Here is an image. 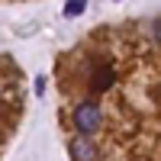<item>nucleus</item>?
Returning <instances> with one entry per match:
<instances>
[{
    "label": "nucleus",
    "mask_w": 161,
    "mask_h": 161,
    "mask_svg": "<svg viewBox=\"0 0 161 161\" xmlns=\"http://www.w3.org/2000/svg\"><path fill=\"white\" fill-rule=\"evenodd\" d=\"M71 155H74V161H97V148H93V142L84 139V136L71 142Z\"/></svg>",
    "instance_id": "2"
},
{
    "label": "nucleus",
    "mask_w": 161,
    "mask_h": 161,
    "mask_svg": "<svg viewBox=\"0 0 161 161\" xmlns=\"http://www.w3.org/2000/svg\"><path fill=\"white\" fill-rule=\"evenodd\" d=\"M84 7H87V0H68V3H64V16H80V13H84Z\"/></svg>",
    "instance_id": "3"
},
{
    "label": "nucleus",
    "mask_w": 161,
    "mask_h": 161,
    "mask_svg": "<svg viewBox=\"0 0 161 161\" xmlns=\"http://www.w3.org/2000/svg\"><path fill=\"white\" fill-rule=\"evenodd\" d=\"M110 80H113V71H110V68H103L100 77H93V87H97V90H106V84H110Z\"/></svg>",
    "instance_id": "4"
},
{
    "label": "nucleus",
    "mask_w": 161,
    "mask_h": 161,
    "mask_svg": "<svg viewBox=\"0 0 161 161\" xmlns=\"http://www.w3.org/2000/svg\"><path fill=\"white\" fill-rule=\"evenodd\" d=\"M103 123V116H100V106L93 103V100H84V103H77V110H74V126L80 136H90V132H97Z\"/></svg>",
    "instance_id": "1"
},
{
    "label": "nucleus",
    "mask_w": 161,
    "mask_h": 161,
    "mask_svg": "<svg viewBox=\"0 0 161 161\" xmlns=\"http://www.w3.org/2000/svg\"><path fill=\"white\" fill-rule=\"evenodd\" d=\"M36 93H39V97H42V93H45V77H42V74L36 77Z\"/></svg>",
    "instance_id": "5"
}]
</instances>
